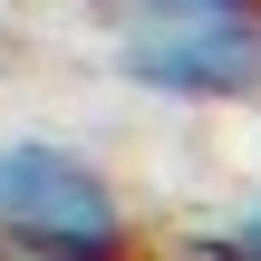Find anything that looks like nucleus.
Listing matches in <instances>:
<instances>
[{
  "label": "nucleus",
  "mask_w": 261,
  "mask_h": 261,
  "mask_svg": "<svg viewBox=\"0 0 261 261\" xmlns=\"http://www.w3.org/2000/svg\"><path fill=\"white\" fill-rule=\"evenodd\" d=\"M0 252L10 261H136V223L107 184L58 136L0 145Z\"/></svg>",
  "instance_id": "nucleus-1"
},
{
  "label": "nucleus",
  "mask_w": 261,
  "mask_h": 261,
  "mask_svg": "<svg viewBox=\"0 0 261 261\" xmlns=\"http://www.w3.org/2000/svg\"><path fill=\"white\" fill-rule=\"evenodd\" d=\"M116 68H126V87H145L165 107H252L261 97V19H242V10L136 19Z\"/></svg>",
  "instance_id": "nucleus-2"
},
{
  "label": "nucleus",
  "mask_w": 261,
  "mask_h": 261,
  "mask_svg": "<svg viewBox=\"0 0 261 261\" xmlns=\"http://www.w3.org/2000/svg\"><path fill=\"white\" fill-rule=\"evenodd\" d=\"M194 261H261V194L242 203V213H223V223L194 242Z\"/></svg>",
  "instance_id": "nucleus-3"
},
{
  "label": "nucleus",
  "mask_w": 261,
  "mask_h": 261,
  "mask_svg": "<svg viewBox=\"0 0 261 261\" xmlns=\"http://www.w3.org/2000/svg\"><path fill=\"white\" fill-rule=\"evenodd\" d=\"M136 19H194V10H242V19H261V0H126Z\"/></svg>",
  "instance_id": "nucleus-4"
}]
</instances>
